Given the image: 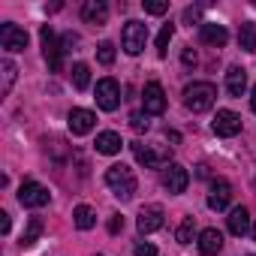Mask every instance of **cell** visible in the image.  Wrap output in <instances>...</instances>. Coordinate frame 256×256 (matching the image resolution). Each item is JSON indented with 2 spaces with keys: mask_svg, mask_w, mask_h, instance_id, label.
<instances>
[{
  "mask_svg": "<svg viewBox=\"0 0 256 256\" xmlns=\"http://www.w3.org/2000/svg\"><path fill=\"white\" fill-rule=\"evenodd\" d=\"M106 184L112 187V193H114L118 199H133V193H136V187H139L133 169L124 166V163H114V166L106 169Z\"/></svg>",
  "mask_w": 256,
  "mask_h": 256,
  "instance_id": "obj_1",
  "label": "cell"
},
{
  "mask_svg": "<svg viewBox=\"0 0 256 256\" xmlns=\"http://www.w3.org/2000/svg\"><path fill=\"white\" fill-rule=\"evenodd\" d=\"M214 100H217V88H214L211 82H193V84L184 88V106H187L193 114L208 112V108L214 106Z\"/></svg>",
  "mask_w": 256,
  "mask_h": 256,
  "instance_id": "obj_2",
  "label": "cell"
},
{
  "mask_svg": "<svg viewBox=\"0 0 256 256\" xmlns=\"http://www.w3.org/2000/svg\"><path fill=\"white\" fill-rule=\"evenodd\" d=\"M120 42H124V52L126 54H139L148 42V24L142 22H126L124 24V34H120Z\"/></svg>",
  "mask_w": 256,
  "mask_h": 256,
  "instance_id": "obj_3",
  "label": "cell"
},
{
  "mask_svg": "<svg viewBox=\"0 0 256 256\" xmlns=\"http://www.w3.org/2000/svg\"><path fill=\"white\" fill-rule=\"evenodd\" d=\"M40 40H42V58H46V64H48V70L52 72H60V66H64V48L58 46V36H54V30L46 24L42 30H40Z\"/></svg>",
  "mask_w": 256,
  "mask_h": 256,
  "instance_id": "obj_4",
  "label": "cell"
},
{
  "mask_svg": "<svg viewBox=\"0 0 256 256\" xmlns=\"http://www.w3.org/2000/svg\"><path fill=\"white\" fill-rule=\"evenodd\" d=\"M96 106L102 112H114L120 106V84L114 78H100L96 82Z\"/></svg>",
  "mask_w": 256,
  "mask_h": 256,
  "instance_id": "obj_5",
  "label": "cell"
},
{
  "mask_svg": "<svg viewBox=\"0 0 256 256\" xmlns=\"http://www.w3.org/2000/svg\"><path fill=\"white\" fill-rule=\"evenodd\" d=\"M48 199H52L48 187H42V184H36V181H24L22 190H18V202H22L24 208H42V205H48Z\"/></svg>",
  "mask_w": 256,
  "mask_h": 256,
  "instance_id": "obj_6",
  "label": "cell"
},
{
  "mask_svg": "<svg viewBox=\"0 0 256 256\" xmlns=\"http://www.w3.org/2000/svg\"><path fill=\"white\" fill-rule=\"evenodd\" d=\"M142 108H145V114H163L166 112V94H163L160 82H148L145 84V90H142Z\"/></svg>",
  "mask_w": 256,
  "mask_h": 256,
  "instance_id": "obj_7",
  "label": "cell"
},
{
  "mask_svg": "<svg viewBox=\"0 0 256 256\" xmlns=\"http://www.w3.org/2000/svg\"><path fill=\"white\" fill-rule=\"evenodd\" d=\"M187 184H190V175H187V169L181 166V163H169L166 169H163V187L169 190V193H184L187 190Z\"/></svg>",
  "mask_w": 256,
  "mask_h": 256,
  "instance_id": "obj_8",
  "label": "cell"
},
{
  "mask_svg": "<svg viewBox=\"0 0 256 256\" xmlns=\"http://www.w3.org/2000/svg\"><path fill=\"white\" fill-rule=\"evenodd\" d=\"M28 42H30L28 30H22L16 24H4V28H0V46H4L6 52H24Z\"/></svg>",
  "mask_w": 256,
  "mask_h": 256,
  "instance_id": "obj_9",
  "label": "cell"
},
{
  "mask_svg": "<svg viewBox=\"0 0 256 256\" xmlns=\"http://www.w3.org/2000/svg\"><path fill=\"white\" fill-rule=\"evenodd\" d=\"M211 130L217 133V136H238L241 133V118L235 114V112H229V108H220L217 112V118H214V124H211Z\"/></svg>",
  "mask_w": 256,
  "mask_h": 256,
  "instance_id": "obj_10",
  "label": "cell"
},
{
  "mask_svg": "<svg viewBox=\"0 0 256 256\" xmlns=\"http://www.w3.org/2000/svg\"><path fill=\"white\" fill-rule=\"evenodd\" d=\"M232 199V184L226 178H214L211 181V190H208V208L211 211H223Z\"/></svg>",
  "mask_w": 256,
  "mask_h": 256,
  "instance_id": "obj_11",
  "label": "cell"
},
{
  "mask_svg": "<svg viewBox=\"0 0 256 256\" xmlns=\"http://www.w3.org/2000/svg\"><path fill=\"white\" fill-rule=\"evenodd\" d=\"M66 124H70V133H72V136H84V133H90V130H94L96 114H94V112H88V108H72V112H70V118H66Z\"/></svg>",
  "mask_w": 256,
  "mask_h": 256,
  "instance_id": "obj_12",
  "label": "cell"
},
{
  "mask_svg": "<svg viewBox=\"0 0 256 256\" xmlns=\"http://www.w3.org/2000/svg\"><path fill=\"white\" fill-rule=\"evenodd\" d=\"M136 226H139V232H142V235H151V232H157V229L163 226V208H160V205H145V208L139 211V220H136Z\"/></svg>",
  "mask_w": 256,
  "mask_h": 256,
  "instance_id": "obj_13",
  "label": "cell"
},
{
  "mask_svg": "<svg viewBox=\"0 0 256 256\" xmlns=\"http://www.w3.org/2000/svg\"><path fill=\"white\" fill-rule=\"evenodd\" d=\"M226 223H229V232H232V235H247V232H250V211H247L244 205H238V208L229 211Z\"/></svg>",
  "mask_w": 256,
  "mask_h": 256,
  "instance_id": "obj_14",
  "label": "cell"
},
{
  "mask_svg": "<svg viewBox=\"0 0 256 256\" xmlns=\"http://www.w3.org/2000/svg\"><path fill=\"white\" fill-rule=\"evenodd\" d=\"M82 18L88 22V24H106V18H108V6L102 4V0H88V4L82 6Z\"/></svg>",
  "mask_w": 256,
  "mask_h": 256,
  "instance_id": "obj_15",
  "label": "cell"
},
{
  "mask_svg": "<svg viewBox=\"0 0 256 256\" xmlns=\"http://www.w3.org/2000/svg\"><path fill=\"white\" fill-rule=\"evenodd\" d=\"M199 34H202V42H208V46H214V48H223L226 40H229L226 28H223V24H211V22H205V24L199 28Z\"/></svg>",
  "mask_w": 256,
  "mask_h": 256,
  "instance_id": "obj_16",
  "label": "cell"
},
{
  "mask_svg": "<svg viewBox=\"0 0 256 256\" xmlns=\"http://www.w3.org/2000/svg\"><path fill=\"white\" fill-rule=\"evenodd\" d=\"M226 90L232 96H244V90H247V70L229 66V72H226Z\"/></svg>",
  "mask_w": 256,
  "mask_h": 256,
  "instance_id": "obj_17",
  "label": "cell"
},
{
  "mask_svg": "<svg viewBox=\"0 0 256 256\" xmlns=\"http://www.w3.org/2000/svg\"><path fill=\"white\" fill-rule=\"evenodd\" d=\"M133 154H136L139 166H145V169H157V166L163 163V154H157L154 148H148V145H142V142H133Z\"/></svg>",
  "mask_w": 256,
  "mask_h": 256,
  "instance_id": "obj_18",
  "label": "cell"
},
{
  "mask_svg": "<svg viewBox=\"0 0 256 256\" xmlns=\"http://www.w3.org/2000/svg\"><path fill=\"white\" fill-rule=\"evenodd\" d=\"M199 250L208 253V256H211V253H220V250H223V235H220L214 226H211V229H202V232H199Z\"/></svg>",
  "mask_w": 256,
  "mask_h": 256,
  "instance_id": "obj_19",
  "label": "cell"
},
{
  "mask_svg": "<svg viewBox=\"0 0 256 256\" xmlns=\"http://www.w3.org/2000/svg\"><path fill=\"white\" fill-rule=\"evenodd\" d=\"M120 136L114 133V130H106V133H100L96 136V154H106V157H112V154H118L120 151Z\"/></svg>",
  "mask_w": 256,
  "mask_h": 256,
  "instance_id": "obj_20",
  "label": "cell"
},
{
  "mask_svg": "<svg viewBox=\"0 0 256 256\" xmlns=\"http://www.w3.org/2000/svg\"><path fill=\"white\" fill-rule=\"evenodd\" d=\"M72 223H76L78 229H94V223H96L94 208H90V205H78V208L72 211Z\"/></svg>",
  "mask_w": 256,
  "mask_h": 256,
  "instance_id": "obj_21",
  "label": "cell"
},
{
  "mask_svg": "<svg viewBox=\"0 0 256 256\" xmlns=\"http://www.w3.org/2000/svg\"><path fill=\"white\" fill-rule=\"evenodd\" d=\"M40 235H42V220L40 217H30L28 220V232L22 235V247H34L40 241Z\"/></svg>",
  "mask_w": 256,
  "mask_h": 256,
  "instance_id": "obj_22",
  "label": "cell"
},
{
  "mask_svg": "<svg viewBox=\"0 0 256 256\" xmlns=\"http://www.w3.org/2000/svg\"><path fill=\"white\" fill-rule=\"evenodd\" d=\"M238 46H241L244 52H253V48H256V24H253V22H244V24H241Z\"/></svg>",
  "mask_w": 256,
  "mask_h": 256,
  "instance_id": "obj_23",
  "label": "cell"
},
{
  "mask_svg": "<svg viewBox=\"0 0 256 256\" xmlns=\"http://www.w3.org/2000/svg\"><path fill=\"white\" fill-rule=\"evenodd\" d=\"M72 84H76V90H84L90 84V66L88 64H76L72 66Z\"/></svg>",
  "mask_w": 256,
  "mask_h": 256,
  "instance_id": "obj_24",
  "label": "cell"
},
{
  "mask_svg": "<svg viewBox=\"0 0 256 256\" xmlns=\"http://www.w3.org/2000/svg\"><path fill=\"white\" fill-rule=\"evenodd\" d=\"M172 36H175V24H163V30L157 34V54H160V58H166Z\"/></svg>",
  "mask_w": 256,
  "mask_h": 256,
  "instance_id": "obj_25",
  "label": "cell"
},
{
  "mask_svg": "<svg viewBox=\"0 0 256 256\" xmlns=\"http://www.w3.org/2000/svg\"><path fill=\"white\" fill-rule=\"evenodd\" d=\"M193 235H196V223H193V217H184V223H181V226H178V232H175L178 244H190V241H193Z\"/></svg>",
  "mask_w": 256,
  "mask_h": 256,
  "instance_id": "obj_26",
  "label": "cell"
},
{
  "mask_svg": "<svg viewBox=\"0 0 256 256\" xmlns=\"http://www.w3.org/2000/svg\"><path fill=\"white\" fill-rule=\"evenodd\" d=\"M0 66H4V88H0V90H4V94H10V90H12V82H16V72H18V70H16V64H12L10 58H6L4 64H0Z\"/></svg>",
  "mask_w": 256,
  "mask_h": 256,
  "instance_id": "obj_27",
  "label": "cell"
},
{
  "mask_svg": "<svg viewBox=\"0 0 256 256\" xmlns=\"http://www.w3.org/2000/svg\"><path fill=\"white\" fill-rule=\"evenodd\" d=\"M96 60H100L102 66H112V64H114V46H112V42H100V48H96Z\"/></svg>",
  "mask_w": 256,
  "mask_h": 256,
  "instance_id": "obj_28",
  "label": "cell"
},
{
  "mask_svg": "<svg viewBox=\"0 0 256 256\" xmlns=\"http://www.w3.org/2000/svg\"><path fill=\"white\" fill-rule=\"evenodd\" d=\"M130 126H133L136 133H148V126H151V124H148V114H145V112H133V114H130Z\"/></svg>",
  "mask_w": 256,
  "mask_h": 256,
  "instance_id": "obj_29",
  "label": "cell"
},
{
  "mask_svg": "<svg viewBox=\"0 0 256 256\" xmlns=\"http://www.w3.org/2000/svg\"><path fill=\"white\" fill-rule=\"evenodd\" d=\"M145 12L163 16V12H169V4H163V0H145Z\"/></svg>",
  "mask_w": 256,
  "mask_h": 256,
  "instance_id": "obj_30",
  "label": "cell"
},
{
  "mask_svg": "<svg viewBox=\"0 0 256 256\" xmlns=\"http://www.w3.org/2000/svg\"><path fill=\"white\" fill-rule=\"evenodd\" d=\"M136 256H157V247L148 244V241H139L136 244Z\"/></svg>",
  "mask_w": 256,
  "mask_h": 256,
  "instance_id": "obj_31",
  "label": "cell"
},
{
  "mask_svg": "<svg viewBox=\"0 0 256 256\" xmlns=\"http://www.w3.org/2000/svg\"><path fill=\"white\" fill-rule=\"evenodd\" d=\"M181 60H184V66H187V70L199 64V58H196V52H193V48H184V52H181Z\"/></svg>",
  "mask_w": 256,
  "mask_h": 256,
  "instance_id": "obj_32",
  "label": "cell"
},
{
  "mask_svg": "<svg viewBox=\"0 0 256 256\" xmlns=\"http://www.w3.org/2000/svg\"><path fill=\"white\" fill-rule=\"evenodd\" d=\"M120 229H124V217H120V214H114V217L108 220V232H112V235H118Z\"/></svg>",
  "mask_w": 256,
  "mask_h": 256,
  "instance_id": "obj_33",
  "label": "cell"
},
{
  "mask_svg": "<svg viewBox=\"0 0 256 256\" xmlns=\"http://www.w3.org/2000/svg\"><path fill=\"white\" fill-rule=\"evenodd\" d=\"M184 22L193 28V22H199V10H196V6H187V10H184Z\"/></svg>",
  "mask_w": 256,
  "mask_h": 256,
  "instance_id": "obj_34",
  "label": "cell"
},
{
  "mask_svg": "<svg viewBox=\"0 0 256 256\" xmlns=\"http://www.w3.org/2000/svg\"><path fill=\"white\" fill-rule=\"evenodd\" d=\"M64 46H66V52H76V46H78V36H76V34H66V36H64Z\"/></svg>",
  "mask_w": 256,
  "mask_h": 256,
  "instance_id": "obj_35",
  "label": "cell"
},
{
  "mask_svg": "<svg viewBox=\"0 0 256 256\" xmlns=\"http://www.w3.org/2000/svg\"><path fill=\"white\" fill-rule=\"evenodd\" d=\"M0 232H4V235L10 232V214L6 211H0Z\"/></svg>",
  "mask_w": 256,
  "mask_h": 256,
  "instance_id": "obj_36",
  "label": "cell"
},
{
  "mask_svg": "<svg viewBox=\"0 0 256 256\" xmlns=\"http://www.w3.org/2000/svg\"><path fill=\"white\" fill-rule=\"evenodd\" d=\"M250 108L256 112V88H253V94H250Z\"/></svg>",
  "mask_w": 256,
  "mask_h": 256,
  "instance_id": "obj_37",
  "label": "cell"
},
{
  "mask_svg": "<svg viewBox=\"0 0 256 256\" xmlns=\"http://www.w3.org/2000/svg\"><path fill=\"white\" fill-rule=\"evenodd\" d=\"M253 238H256V223H253Z\"/></svg>",
  "mask_w": 256,
  "mask_h": 256,
  "instance_id": "obj_38",
  "label": "cell"
},
{
  "mask_svg": "<svg viewBox=\"0 0 256 256\" xmlns=\"http://www.w3.org/2000/svg\"><path fill=\"white\" fill-rule=\"evenodd\" d=\"M100 256H102V253H100Z\"/></svg>",
  "mask_w": 256,
  "mask_h": 256,
  "instance_id": "obj_39",
  "label": "cell"
}]
</instances>
